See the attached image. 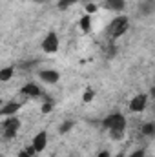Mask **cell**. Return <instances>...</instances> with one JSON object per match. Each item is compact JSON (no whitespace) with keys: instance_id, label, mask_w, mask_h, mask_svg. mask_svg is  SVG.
Returning <instances> with one entry per match:
<instances>
[{"instance_id":"6da1fadb","label":"cell","mask_w":155,"mask_h":157,"mask_svg":"<svg viewBox=\"0 0 155 157\" xmlns=\"http://www.w3.org/2000/svg\"><path fill=\"white\" fill-rule=\"evenodd\" d=\"M102 124H104V128L110 130V133H112V137L115 141L122 139V133L126 130V119H124L122 113H112V115H108L102 121Z\"/></svg>"},{"instance_id":"5bb4252c","label":"cell","mask_w":155,"mask_h":157,"mask_svg":"<svg viewBox=\"0 0 155 157\" xmlns=\"http://www.w3.org/2000/svg\"><path fill=\"white\" fill-rule=\"evenodd\" d=\"M93 97H95L93 90H91V88H86V91H84V95H82V101H84V102H89Z\"/></svg>"},{"instance_id":"e0dca14e","label":"cell","mask_w":155,"mask_h":157,"mask_svg":"<svg viewBox=\"0 0 155 157\" xmlns=\"http://www.w3.org/2000/svg\"><path fill=\"white\" fill-rule=\"evenodd\" d=\"M128 157H144V150L141 148V150H137V152H133L131 155H128Z\"/></svg>"},{"instance_id":"5b68a950","label":"cell","mask_w":155,"mask_h":157,"mask_svg":"<svg viewBox=\"0 0 155 157\" xmlns=\"http://www.w3.org/2000/svg\"><path fill=\"white\" fill-rule=\"evenodd\" d=\"M146 102H148V95L146 93H139V95H135L133 99H131V102H130V110L131 112H142L144 108H146Z\"/></svg>"},{"instance_id":"44dd1931","label":"cell","mask_w":155,"mask_h":157,"mask_svg":"<svg viewBox=\"0 0 155 157\" xmlns=\"http://www.w3.org/2000/svg\"><path fill=\"white\" fill-rule=\"evenodd\" d=\"M99 157H112L108 152H102V154H99Z\"/></svg>"},{"instance_id":"ac0fdd59","label":"cell","mask_w":155,"mask_h":157,"mask_svg":"<svg viewBox=\"0 0 155 157\" xmlns=\"http://www.w3.org/2000/svg\"><path fill=\"white\" fill-rule=\"evenodd\" d=\"M86 11H88V13H93V11H97V6H95V4H88V6H86Z\"/></svg>"},{"instance_id":"ba28073f","label":"cell","mask_w":155,"mask_h":157,"mask_svg":"<svg viewBox=\"0 0 155 157\" xmlns=\"http://www.w3.org/2000/svg\"><path fill=\"white\" fill-rule=\"evenodd\" d=\"M22 93L29 95V97H39V95H42V88L37 86V84H33V82H29V84L22 86Z\"/></svg>"},{"instance_id":"9a60e30c","label":"cell","mask_w":155,"mask_h":157,"mask_svg":"<svg viewBox=\"0 0 155 157\" xmlns=\"http://www.w3.org/2000/svg\"><path fill=\"white\" fill-rule=\"evenodd\" d=\"M75 2H78V0H59V9H66Z\"/></svg>"},{"instance_id":"d6986e66","label":"cell","mask_w":155,"mask_h":157,"mask_svg":"<svg viewBox=\"0 0 155 157\" xmlns=\"http://www.w3.org/2000/svg\"><path fill=\"white\" fill-rule=\"evenodd\" d=\"M51 108H53V106H51L49 102H46V104L42 106V112H44V113H49V112H51Z\"/></svg>"},{"instance_id":"ffe728a7","label":"cell","mask_w":155,"mask_h":157,"mask_svg":"<svg viewBox=\"0 0 155 157\" xmlns=\"http://www.w3.org/2000/svg\"><path fill=\"white\" fill-rule=\"evenodd\" d=\"M18 157H33L31 154H28L26 150H22V152H18Z\"/></svg>"},{"instance_id":"30bf717a","label":"cell","mask_w":155,"mask_h":157,"mask_svg":"<svg viewBox=\"0 0 155 157\" xmlns=\"http://www.w3.org/2000/svg\"><path fill=\"white\" fill-rule=\"evenodd\" d=\"M89 28H91V17L89 15H84L80 18V29L82 31H89Z\"/></svg>"},{"instance_id":"52a82bcc","label":"cell","mask_w":155,"mask_h":157,"mask_svg":"<svg viewBox=\"0 0 155 157\" xmlns=\"http://www.w3.org/2000/svg\"><path fill=\"white\" fill-rule=\"evenodd\" d=\"M39 77L44 80V82H47V84H55V82H59V71H55V70H42L39 73Z\"/></svg>"},{"instance_id":"7402d4cb","label":"cell","mask_w":155,"mask_h":157,"mask_svg":"<svg viewBox=\"0 0 155 157\" xmlns=\"http://www.w3.org/2000/svg\"><path fill=\"white\" fill-rule=\"evenodd\" d=\"M115 157H124V155H122V154H119V155H115Z\"/></svg>"},{"instance_id":"4fadbf2b","label":"cell","mask_w":155,"mask_h":157,"mask_svg":"<svg viewBox=\"0 0 155 157\" xmlns=\"http://www.w3.org/2000/svg\"><path fill=\"white\" fill-rule=\"evenodd\" d=\"M141 132L144 133V135H152L155 132V126H153V122H148V124H144L142 128H141Z\"/></svg>"},{"instance_id":"8fae6325","label":"cell","mask_w":155,"mask_h":157,"mask_svg":"<svg viewBox=\"0 0 155 157\" xmlns=\"http://www.w3.org/2000/svg\"><path fill=\"white\" fill-rule=\"evenodd\" d=\"M11 77H13V68H11V66L0 70V80H2V82H7Z\"/></svg>"},{"instance_id":"277c9868","label":"cell","mask_w":155,"mask_h":157,"mask_svg":"<svg viewBox=\"0 0 155 157\" xmlns=\"http://www.w3.org/2000/svg\"><path fill=\"white\" fill-rule=\"evenodd\" d=\"M18 128H20V121L17 117H9L4 122V137H6V139H13V137L17 135Z\"/></svg>"},{"instance_id":"7c38bea8","label":"cell","mask_w":155,"mask_h":157,"mask_svg":"<svg viewBox=\"0 0 155 157\" xmlns=\"http://www.w3.org/2000/svg\"><path fill=\"white\" fill-rule=\"evenodd\" d=\"M106 2H108L110 7H113L117 11H120V9L124 7V0H106Z\"/></svg>"},{"instance_id":"8992f818","label":"cell","mask_w":155,"mask_h":157,"mask_svg":"<svg viewBox=\"0 0 155 157\" xmlns=\"http://www.w3.org/2000/svg\"><path fill=\"white\" fill-rule=\"evenodd\" d=\"M46 144H47V133L46 132H39L35 137H33V148H35V152L40 154V152H44V148H46Z\"/></svg>"},{"instance_id":"3957f363","label":"cell","mask_w":155,"mask_h":157,"mask_svg":"<svg viewBox=\"0 0 155 157\" xmlns=\"http://www.w3.org/2000/svg\"><path fill=\"white\" fill-rule=\"evenodd\" d=\"M42 49L44 53H57L59 51V37L57 33H47L46 39L42 40Z\"/></svg>"},{"instance_id":"9c48e42d","label":"cell","mask_w":155,"mask_h":157,"mask_svg":"<svg viewBox=\"0 0 155 157\" xmlns=\"http://www.w3.org/2000/svg\"><path fill=\"white\" fill-rule=\"evenodd\" d=\"M18 108H20L18 102H9V104H6V106L0 110V115H13V113L18 112Z\"/></svg>"},{"instance_id":"7a4b0ae2","label":"cell","mask_w":155,"mask_h":157,"mask_svg":"<svg viewBox=\"0 0 155 157\" xmlns=\"http://www.w3.org/2000/svg\"><path fill=\"white\" fill-rule=\"evenodd\" d=\"M128 28H130V22H128V17H117L112 20V24L108 26V35L110 37H120V35H124L126 31H128Z\"/></svg>"},{"instance_id":"2e32d148","label":"cell","mask_w":155,"mask_h":157,"mask_svg":"<svg viewBox=\"0 0 155 157\" xmlns=\"http://www.w3.org/2000/svg\"><path fill=\"white\" fill-rule=\"evenodd\" d=\"M71 128H73V122H71V121H66V122L60 126V133H66V132L71 130Z\"/></svg>"}]
</instances>
